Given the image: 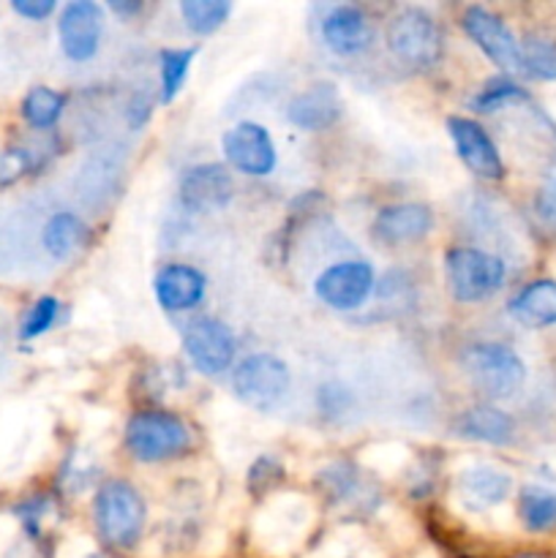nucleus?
I'll list each match as a JSON object with an SVG mask.
<instances>
[{
    "instance_id": "nucleus-22",
    "label": "nucleus",
    "mask_w": 556,
    "mask_h": 558,
    "mask_svg": "<svg viewBox=\"0 0 556 558\" xmlns=\"http://www.w3.org/2000/svg\"><path fill=\"white\" fill-rule=\"evenodd\" d=\"M518 518L532 534H545L556 529V494L540 485H527L518 494Z\"/></svg>"
},
{
    "instance_id": "nucleus-3",
    "label": "nucleus",
    "mask_w": 556,
    "mask_h": 558,
    "mask_svg": "<svg viewBox=\"0 0 556 558\" xmlns=\"http://www.w3.org/2000/svg\"><path fill=\"white\" fill-rule=\"evenodd\" d=\"M445 278L458 303H480L494 298L505 287L507 267L488 251L458 245L445 254Z\"/></svg>"
},
{
    "instance_id": "nucleus-33",
    "label": "nucleus",
    "mask_w": 556,
    "mask_h": 558,
    "mask_svg": "<svg viewBox=\"0 0 556 558\" xmlns=\"http://www.w3.org/2000/svg\"><path fill=\"white\" fill-rule=\"evenodd\" d=\"M150 114H153L150 98H147L145 93H134V96H131V101L125 104V120H129V125L134 131H140L142 125L150 120Z\"/></svg>"
},
{
    "instance_id": "nucleus-30",
    "label": "nucleus",
    "mask_w": 556,
    "mask_h": 558,
    "mask_svg": "<svg viewBox=\"0 0 556 558\" xmlns=\"http://www.w3.org/2000/svg\"><path fill=\"white\" fill-rule=\"evenodd\" d=\"M281 477H283L281 463L270 456H262L256 458V463L249 472V490L254 496H265L267 490H273L278 483H281Z\"/></svg>"
},
{
    "instance_id": "nucleus-12",
    "label": "nucleus",
    "mask_w": 556,
    "mask_h": 558,
    "mask_svg": "<svg viewBox=\"0 0 556 558\" xmlns=\"http://www.w3.org/2000/svg\"><path fill=\"white\" fill-rule=\"evenodd\" d=\"M447 134L456 145L458 158L463 167L483 180H501L505 178V161L499 156V147L491 140L488 131L472 118H450L447 120Z\"/></svg>"
},
{
    "instance_id": "nucleus-34",
    "label": "nucleus",
    "mask_w": 556,
    "mask_h": 558,
    "mask_svg": "<svg viewBox=\"0 0 556 558\" xmlns=\"http://www.w3.org/2000/svg\"><path fill=\"white\" fill-rule=\"evenodd\" d=\"M5 558H44V556H41V550L36 548V545L22 543V545H16V548H11L9 556H5Z\"/></svg>"
},
{
    "instance_id": "nucleus-4",
    "label": "nucleus",
    "mask_w": 556,
    "mask_h": 558,
    "mask_svg": "<svg viewBox=\"0 0 556 558\" xmlns=\"http://www.w3.org/2000/svg\"><path fill=\"white\" fill-rule=\"evenodd\" d=\"M461 368L469 381L488 398L516 396L527 379V365L507 343H472L463 349Z\"/></svg>"
},
{
    "instance_id": "nucleus-9",
    "label": "nucleus",
    "mask_w": 556,
    "mask_h": 558,
    "mask_svg": "<svg viewBox=\"0 0 556 558\" xmlns=\"http://www.w3.org/2000/svg\"><path fill=\"white\" fill-rule=\"evenodd\" d=\"M314 292L333 311L360 308L374 292V267L363 259L336 262L316 276Z\"/></svg>"
},
{
    "instance_id": "nucleus-25",
    "label": "nucleus",
    "mask_w": 556,
    "mask_h": 558,
    "mask_svg": "<svg viewBox=\"0 0 556 558\" xmlns=\"http://www.w3.org/2000/svg\"><path fill=\"white\" fill-rule=\"evenodd\" d=\"M521 71L532 80L556 82V38L527 33L521 38Z\"/></svg>"
},
{
    "instance_id": "nucleus-26",
    "label": "nucleus",
    "mask_w": 556,
    "mask_h": 558,
    "mask_svg": "<svg viewBox=\"0 0 556 558\" xmlns=\"http://www.w3.org/2000/svg\"><path fill=\"white\" fill-rule=\"evenodd\" d=\"M196 47H169L158 54V74H161V104H172L180 96L194 63Z\"/></svg>"
},
{
    "instance_id": "nucleus-6",
    "label": "nucleus",
    "mask_w": 556,
    "mask_h": 558,
    "mask_svg": "<svg viewBox=\"0 0 556 558\" xmlns=\"http://www.w3.org/2000/svg\"><path fill=\"white\" fill-rule=\"evenodd\" d=\"M289 387H292L289 365L276 354H249L232 371V390L238 401L251 409H259V412L276 409L287 398Z\"/></svg>"
},
{
    "instance_id": "nucleus-13",
    "label": "nucleus",
    "mask_w": 556,
    "mask_h": 558,
    "mask_svg": "<svg viewBox=\"0 0 556 558\" xmlns=\"http://www.w3.org/2000/svg\"><path fill=\"white\" fill-rule=\"evenodd\" d=\"M322 41L338 58H358L374 41V25L360 5L338 3L325 11L319 22Z\"/></svg>"
},
{
    "instance_id": "nucleus-21",
    "label": "nucleus",
    "mask_w": 556,
    "mask_h": 558,
    "mask_svg": "<svg viewBox=\"0 0 556 558\" xmlns=\"http://www.w3.org/2000/svg\"><path fill=\"white\" fill-rule=\"evenodd\" d=\"M90 227L76 213H55L41 229V245L55 262H69L85 248Z\"/></svg>"
},
{
    "instance_id": "nucleus-1",
    "label": "nucleus",
    "mask_w": 556,
    "mask_h": 558,
    "mask_svg": "<svg viewBox=\"0 0 556 558\" xmlns=\"http://www.w3.org/2000/svg\"><path fill=\"white\" fill-rule=\"evenodd\" d=\"M147 507L140 490L125 480H109L93 501V523L98 539L112 550H131L145 532Z\"/></svg>"
},
{
    "instance_id": "nucleus-27",
    "label": "nucleus",
    "mask_w": 556,
    "mask_h": 558,
    "mask_svg": "<svg viewBox=\"0 0 556 558\" xmlns=\"http://www.w3.org/2000/svg\"><path fill=\"white\" fill-rule=\"evenodd\" d=\"M180 14L189 31L200 33V36H210L232 14V3L229 0H183L180 3Z\"/></svg>"
},
{
    "instance_id": "nucleus-32",
    "label": "nucleus",
    "mask_w": 556,
    "mask_h": 558,
    "mask_svg": "<svg viewBox=\"0 0 556 558\" xmlns=\"http://www.w3.org/2000/svg\"><path fill=\"white\" fill-rule=\"evenodd\" d=\"M55 9H58L55 0H11V11L33 22L47 20L49 14H55Z\"/></svg>"
},
{
    "instance_id": "nucleus-31",
    "label": "nucleus",
    "mask_w": 556,
    "mask_h": 558,
    "mask_svg": "<svg viewBox=\"0 0 556 558\" xmlns=\"http://www.w3.org/2000/svg\"><path fill=\"white\" fill-rule=\"evenodd\" d=\"M534 213H537L543 227L556 232V174L545 178V183L537 189V196H534Z\"/></svg>"
},
{
    "instance_id": "nucleus-23",
    "label": "nucleus",
    "mask_w": 556,
    "mask_h": 558,
    "mask_svg": "<svg viewBox=\"0 0 556 558\" xmlns=\"http://www.w3.org/2000/svg\"><path fill=\"white\" fill-rule=\"evenodd\" d=\"M63 107H65L63 93L52 90V87L47 85H38L25 93L20 112H22V120H25L33 131H49L55 129V123H58L60 114H63Z\"/></svg>"
},
{
    "instance_id": "nucleus-19",
    "label": "nucleus",
    "mask_w": 556,
    "mask_h": 558,
    "mask_svg": "<svg viewBox=\"0 0 556 558\" xmlns=\"http://www.w3.org/2000/svg\"><path fill=\"white\" fill-rule=\"evenodd\" d=\"M510 316L523 327H554L556 325V281L554 278H537L527 283L516 298L510 300Z\"/></svg>"
},
{
    "instance_id": "nucleus-11",
    "label": "nucleus",
    "mask_w": 556,
    "mask_h": 558,
    "mask_svg": "<svg viewBox=\"0 0 556 558\" xmlns=\"http://www.w3.org/2000/svg\"><path fill=\"white\" fill-rule=\"evenodd\" d=\"M223 156L238 172L251 174V178H267L278 163L276 145H273L270 131L254 120L232 125L221 140Z\"/></svg>"
},
{
    "instance_id": "nucleus-20",
    "label": "nucleus",
    "mask_w": 556,
    "mask_h": 558,
    "mask_svg": "<svg viewBox=\"0 0 556 558\" xmlns=\"http://www.w3.org/2000/svg\"><path fill=\"white\" fill-rule=\"evenodd\" d=\"M456 430L458 436H463V439L505 447L510 445L512 436H516V423H512V417L507 412L483 403V407L467 409V412L458 417Z\"/></svg>"
},
{
    "instance_id": "nucleus-29",
    "label": "nucleus",
    "mask_w": 556,
    "mask_h": 558,
    "mask_svg": "<svg viewBox=\"0 0 556 558\" xmlns=\"http://www.w3.org/2000/svg\"><path fill=\"white\" fill-rule=\"evenodd\" d=\"M58 314H60L58 298H52V294H44V298H38L36 303L27 308L25 319H22V325H20L22 341H33V338L44 336V332L55 325Z\"/></svg>"
},
{
    "instance_id": "nucleus-28",
    "label": "nucleus",
    "mask_w": 556,
    "mask_h": 558,
    "mask_svg": "<svg viewBox=\"0 0 556 558\" xmlns=\"http://www.w3.org/2000/svg\"><path fill=\"white\" fill-rule=\"evenodd\" d=\"M518 101H529V93L512 80H507V76H496V80L485 82L483 90L472 98V107L478 112H496V109Z\"/></svg>"
},
{
    "instance_id": "nucleus-24",
    "label": "nucleus",
    "mask_w": 556,
    "mask_h": 558,
    "mask_svg": "<svg viewBox=\"0 0 556 558\" xmlns=\"http://www.w3.org/2000/svg\"><path fill=\"white\" fill-rule=\"evenodd\" d=\"M319 488L330 505H358L365 494V480L352 463H333L319 474Z\"/></svg>"
},
{
    "instance_id": "nucleus-8",
    "label": "nucleus",
    "mask_w": 556,
    "mask_h": 558,
    "mask_svg": "<svg viewBox=\"0 0 556 558\" xmlns=\"http://www.w3.org/2000/svg\"><path fill=\"white\" fill-rule=\"evenodd\" d=\"M461 25L491 63L499 65L507 74L521 71V41L512 36L501 16L483 9V5H467L461 14Z\"/></svg>"
},
{
    "instance_id": "nucleus-2",
    "label": "nucleus",
    "mask_w": 556,
    "mask_h": 558,
    "mask_svg": "<svg viewBox=\"0 0 556 558\" xmlns=\"http://www.w3.org/2000/svg\"><path fill=\"white\" fill-rule=\"evenodd\" d=\"M123 439L131 458L140 463H161L189 452L191 430L178 414L145 409L129 420Z\"/></svg>"
},
{
    "instance_id": "nucleus-16",
    "label": "nucleus",
    "mask_w": 556,
    "mask_h": 558,
    "mask_svg": "<svg viewBox=\"0 0 556 558\" xmlns=\"http://www.w3.org/2000/svg\"><path fill=\"white\" fill-rule=\"evenodd\" d=\"M434 229V210L423 202H396L374 218V238L387 245L420 243Z\"/></svg>"
},
{
    "instance_id": "nucleus-17",
    "label": "nucleus",
    "mask_w": 556,
    "mask_h": 558,
    "mask_svg": "<svg viewBox=\"0 0 556 558\" xmlns=\"http://www.w3.org/2000/svg\"><path fill=\"white\" fill-rule=\"evenodd\" d=\"M153 289H156V300L164 311L180 314V311H191L194 305L202 303L207 281L196 267L167 265L158 270Z\"/></svg>"
},
{
    "instance_id": "nucleus-18",
    "label": "nucleus",
    "mask_w": 556,
    "mask_h": 558,
    "mask_svg": "<svg viewBox=\"0 0 556 558\" xmlns=\"http://www.w3.org/2000/svg\"><path fill=\"white\" fill-rule=\"evenodd\" d=\"M456 488L461 501H467L474 510H485V507L501 505L510 496L512 477L501 469L488 466V463H474L458 474Z\"/></svg>"
},
{
    "instance_id": "nucleus-14",
    "label": "nucleus",
    "mask_w": 556,
    "mask_h": 558,
    "mask_svg": "<svg viewBox=\"0 0 556 558\" xmlns=\"http://www.w3.org/2000/svg\"><path fill=\"white\" fill-rule=\"evenodd\" d=\"M180 202L191 213H216L232 202L234 180L221 163H196L180 178Z\"/></svg>"
},
{
    "instance_id": "nucleus-10",
    "label": "nucleus",
    "mask_w": 556,
    "mask_h": 558,
    "mask_svg": "<svg viewBox=\"0 0 556 558\" xmlns=\"http://www.w3.org/2000/svg\"><path fill=\"white\" fill-rule=\"evenodd\" d=\"M104 36V5L93 0H71L60 9L58 41L60 49L74 63L96 58Z\"/></svg>"
},
{
    "instance_id": "nucleus-35",
    "label": "nucleus",
    "mask_w": 556,
    "mask_h": 558,
    "mask_svg": "<svg viewBox=\"0 0 556 558\" xmlns=\"http://www.w3.org/2000/svg\"><path fill=\"white\" fill-rule=\"evenodd\" d=\"M109 9L120 16H131V14H140L142 3H109Z\"/></svg>"
},
{
    "instance_id": "nucleus-15",
    "label": "nucleus",
    "mask_w": 556,
    "mask_h": 558,
    "mask_svg": "<svg viewBox=\"0 0 556 558\" xmlns=\"http://www.w3.org/2000/svg\"><path fill=\"white\" fill-rule=\"evenodd\" d=\"M343 114V98L333 82H314L287 104V120L300 131H325Z\"/></svg>"
},
{
    "instance_id": "nucleus-7",
    "label": "nucleus",
    "mask_w": 556,
    "mask_h": 558,
    "mask_svg": "<svg viewBox=\"0 0 556 558\" xmlns=\"http://www.w3.org/2000/svg\"><path fill=\"white\" fill-rule=\"evenodd\" d=\"M183 352L200 374L218 376L229 371L234 360V332L229 330L227 322L200 316L191 325H185Z\"/></svg>"
},
{
    "instance_id": "nucleus-5",
    "label": "nucleus",
    "mask_w": 556,
    "mask_h": 558,
    "mask_svg": "<svg viewBox=\"0 0 556 558\" xmlns=\"http://www.w3.org/2000/svg\"><path fill=\"white\" fill-rule=\"evenodd\" d=\"M442 31L425 9H401L387 25V49L392 58L412 69H431L442 58Z\"/></svg>"
}]
</instances>
